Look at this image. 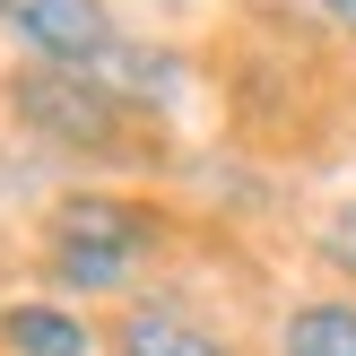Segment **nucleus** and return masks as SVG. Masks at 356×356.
Returning a JSON list of instances; mask_svg holds the SVG:
<instances>
[{
    "label": "nucleus",
    "instance_id": "nucleus-1",
    "mask_svg": "<svg viewBox=\"0 0 356 356\" xmlns=\"http://www.w3.org/2000/svg\"><path fill=\"white\" fill-rule=\"evenodd\" d=\"M17 122H35L44 139H70V148H113L122 139V96L104 79H79V70H17L9 79Z\"/></svg>",
    "mask_w": 356,
    "mask_h": 356
},
{
    "label": "nucleus",
    "instance_id": "nucleus-2",
    "mask_svg": "<svg viewBox=\"0 0 356 356\" xmlns=\"http://www.w3.org/2000/svg\"><path fill=\"white\" fill-rule=\"evenodd\" d=\"M0 26L35 44L44 61H104V44H113L104 0H0Z\"/></svg>",
    "mask_w": 356,
    "mask_h": 356
},
{
    "label": "nucleus",
    "instance_id": "nucleus-3",
    "mask_svg": "<svg viewBox=\"0 0 356 356\" xmlns=\"http://www.w3.org/2000/svg\"><path fill=\"white\" fill-rule=\"evenodd\" d=\"M52 235H61V243H104V252H139V243L156 235V218L131 209V200H61Z\"/></svg>",
    "mask_w": 356,
    "mask_h": 356
},
{
    "label": "nucleus",
    "instance_id": "nucleus-4",
    "mask_svg": "<svg viewBox=\"0 0 356 356\" xmlns=\"http://www.w3.org/2000/svg\"><path fill=\"white\" fill-rule=\"evenodd\" d=\"M0 339H9V356H87V330L52 305H17L0 322Z\"/></svg>",
    "mask_w": 356,
    "mask_h": 356
},
{
    "label": "nucleus",
    "instance_id": "nucleus-5",
    "mask_svg": "<svg viewBox=\"0 0 356 356\" xmlns=\"http://www.w3.org/2000/svg\"><path fill=\"white\" fill-rule=\"evenodd\" d=\"M113 356H226L209 330H191V322H174V313H131L122 322V339Z\"/></svg>",
    "mask_w": 356,
    "mask_h": 356
},
{
    "label": "nucleus",
    "instance_id": "nucleus-6",
    "mask_svg": "<svg viewBox=\"0 0 356 356\" xmlns=\"http://www.w3.org/2000/svg\"><path fill=\"white\" fill-rule=\"evenodd\" d=\"M287 356H356V305H305L287 322Z\"/></svg>",
    "mask_w": 356,
    "mask_h": 356
},
{
    "label": "nucleus",
    "instance_id": "nucleus-7",
    "mask_svg": "<svg viewBox=\"0 0 356 356\" xmlns=\"http://www.w3.org/2000/svg\"><path fill=\"white\" fill-rule=\"evenodd\" d=\"M52 261H61V278H70V287H113V278L131 270V252H104V243H61Z\"/></svg>",
    "mask_w": 356,
    "mask_h": 356
},
{
    "label": "nucleus",
    "instance_id": "nucleus-8",
    "mask_svg": "<svg viewBox=\"0 0 356 356\" xmlns=\"http://www.w3.org/2000/svg\"><path fill=\"white\" fill-rule=\"evenodd\" d=\"M322 252L339 261V270H356V209H348V218H339V226H330V235H322Z\"/></svg>",
    "mask_w": 356,
    "mask_h": 356
},
{
    "label": "nucleus",
    "instance_id": "nucleus-9",
    "mask_svg": "<svg viewBox=\"0 0 356 356\" xmlns=\"http://www.w3.org/2000/svg\"><path fill=\"white\" fill-rule=\"evenodd\" d=\"M305 9H313V17H330V26H348V35H356V0H305Z\"/></svg>",
    "mask_w": 356,
    "mask_h": 356
}]
</instances>
